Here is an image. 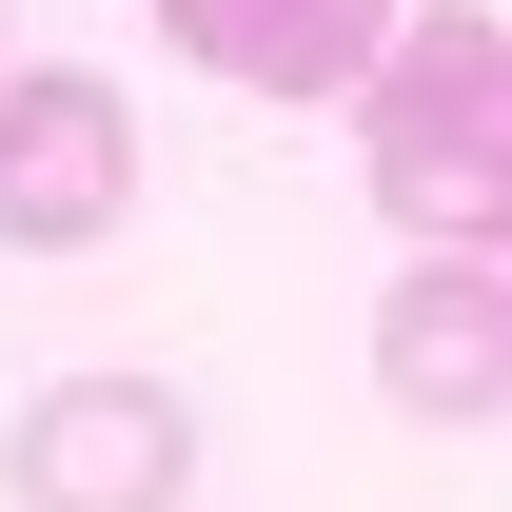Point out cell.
Returning a JSON list of instances; mask_svg holds the SVG:
<instances>
[{"label": "cell", "mask_w": 512, "mask_h": 512, "mask_svg": "<svg viewBox=\"0 0 512 512\" xmlns=\"http://www.w3.org/2000/svg\"><path fill=\"white\" fill-rule=\"evenodd\" d=\"M355 138H375V217L414 256H493L512 237V20L493 0H414Z\"/></svg>", "instance_id": "6da1fadb"}, {"label": "cell", "mask_w": 512, "mask_h": 512, "mask_svg": "<svg viewBox=\"0 0 512 512\" xmlns=\"http://www.w3.org/2000/svg\"><path fill=\"white\" fill-rule=\"evenodd\" d=\"M138 217V99L99 60H20L0 79V237L20 256H99Z\"/></svg>", "instance_id": "7a4b0ae2"}, {"label": "cell", "mask_w": 512, "mask_h": 512, "mask_svg": "<svg viewBox=\"0 0 512 512\" xmlns=\"http://www.w3.org/2000/svg\"><path fill=\"white\" fill-rule=\"evenodd\" d=\"M0 493H20V512H178V493H197L178 375H60V394H20Z\"/></svg>", "instance_id": "3957f363"}, {"label": "cell", "mask_w": 512, "mask_h": 512, "mask_svg": "<svg viewBox=\"0 0 512 512\" xmlns=\"http://www.w3.org/2000/svg\"><path fill=\"white\" fill-rule=\"evenodd\" d=\"M394 20L414 0H158V40L197 79H237V99H375Z\"/></svg>", "instance_id": "277c9868"}, {"label": "cell", "mask_w": 512, "mask_h": 512, "mask_svg": "<svg viewBox=\"0 0 512 512\" xmlns=\"http://www.w3.org/2000/svg\"><path fill=\"white\" fill-rule=\"evenodd\" d=\"M375 394L394 414H512V276L493 256H414V276H394L375 296Z\"/></svg>", "instance_id": "5b68a950"}, {"label": "cell", "mask_w": 512, "mask_h": 512, "mask_svg": "<svg viewBox=\"0 0 512 512\" xmlns=\"http://www.w3.org/2000/svg\"><path fill=\"white\" fill-rule=\"evenodd\" d=\"M0 79H20V60H0Z\"/></svg>", "instance_id": "8992f818"}]
</instances>
